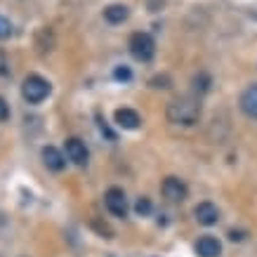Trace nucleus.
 <instances>
[{"label":"nucleus","mask_w":257,"mask_h":257,"mask_svg":"<svg viewBox=\"0 0 257 257\" xmlns=\"http://www.w3.org/2000/svg\"><path fill=\"white\" fill-rule=\"evenodd\" d=\"M127 17H130V10L125 8V5H120V3L109 5V8L104 10V19H106L109 24H123Z\"/></svg>","instance_id":"nucleus-12"},{"label":"nucleus","mask_w":257,"mask_h":257,"mask_svg":"<svg viewBox=\"0 0 257 257\" xmlns=\"http://www.w3.org/2000/svg\"><path fill=\"white\" fill-rule=\"evenodd\" d=\"M10 36H12V24H10L5 17L0 15V40L10 38Z\"/></svg>","instance_id":"nucleus-14"},{"label":"nucleus","mask_w":257,"mask_h":257,"mask_svg":"<svg viewBox=\"0 0 257 257\" xmlns=\"http://www.w3.org/2000/svg\"><path fill=\"white\" fill-rule=\"evenodd\" d=\"M104 205L106 210L113 215V217H125L127 215V196H125L123 189L111 187L106 194H104Z\"/></svg>","instance_id":"nucleus-4"},{"label":"nucleus","mask_w":257,"mask_h":257,"mask_svg":"<svg viewBox=\"0 0 257 257\" xmlns=\"http://www.w3.org/2000/svg\"><path fill=\"white\" fill-rule=\"evenodd\" d=\"M135 212H137V215H142V217H147L149 212H151V201H149L147 196L137 198V203H135Z\"/></svg>","instance_id":"nucleus-13"},{"label":"nucleus","mask_w":257,"mask_h":257,"mask_svg":"<svg viewBox=\"0 0 257 257\" xmlns=\"http://www.w3.org/2000/svg\"><path fill=\"white\" fill-rule=\"evenodd\" d=\"M8 69H10V64H8V55L0 50V76H5L8 73Z\"/></svg>","instance_id":"nucleus-17"},{"label":"nucleus","mask_w":257,"mask_h":257,"mask_svg":"<svg viewBox=\"0 0 257 257\" xmlns=\"http://www.w3.org/2000/svg\"><path fill=\"white\" fill-rule=\"evenodd\" d=\"M113 76H116V80H130L133 78V71L127 69V66H120V69H116Z\"/></svg>","instance_id":"nucleus-15"},{"label":"nucleus","mask_w":257,"mask_h":257,"mask_svg":"<svg viewBox=\"0 0 257 257\" xmlns=\"http://www.w3.org/2000/svg\"><path fill=\"white\" fill-rule=\"evenodd\" d=\"M43 163H45L47 170L52 172H62L66 168V156L57 147H45L43 149Z\"/></svg>","instance_id":"nucleus-8"},{"label":"nucleus","mask_w":257,"mask_h":257,"mask_svg":"<svg viewBox=\"0 0 257 257\" xmlns=\"http://www.w3.org/2000/svg\"><path fill=\"white\" fill-rule=\"evenodd\" d=\"M196 252L201 257H219L222 255V243L215 236H201L196 241Z\"/></svg>","instance_id":"nucleus-10"},{"label":"nucleus","mask_w":257,"mask_h":257,"mask_svg":"<svg viewBox=\"0 0 257 257\" xmlns=\"http://www.w3.org/2000/svg\"><path fill=\"white\" fill-rule=\"evenodd\" d=\"M64 151H66V158L76 165H85L87 163V147L85 142H80L78 137H69L66 144H64Z\"/></svg>","instance_id":"nucleus-6"},{"label":"nucleus","mask_w":257,"mask_h":257,"mask_svg":"<svg viewBox=\"0 0 257 257\" xmlns=\"http://www.w3.org/2000/svg\"><path fill=\"white\" fill-rule=\"evenodd\" d=\"M140 123H142V118L135 109H118L116 111L118 127H123V130H135V127H140Z\"/></svg>","instance_id":"nucleus-11"},{"label":"nucleus","mask_w":257,"mask_h":257,"mask_svg":"<svg viewBox=\"0 0 257 257\" xmlns=\"http://www.w3.org/2000/svg\"><path fill=\"white\" fill-rule=\"evenodd\" d=\"M194 215L196 219L201 222L203 226H212V224H217V219H219V210H217V205L215 203H198L194 208Z\"/></svg>","instance_id":"nucleus-7"},{"label":"nucleus","mask_w":257,"mask_h":257,"mask_svg":"<svg viewBox=\"0 0 257 257\" xmlns=\"http://www.w3.org/2000/svg\"><path fill=\"white\" fill-rule=\"evenodd\" d=\"M127 47H130V52H133L135 59H140V62H151L154 55H156V43H154V38L144 31L133 33Z\"/></svg>","instance_id":"nucleus-3"},{"label":"nucleus","mask_w":257,"mask_h":257,"mask_svg":"<svg viewBox=\"0 0 257 257\" xmlns=\"http://www.w3.org/2000/svg\"><path fill=\"white\" fill-rule=\"evenodd\" d=\"M161 194L170 203H182L189 196V189L179 177H165L163 184H161Z\"/></svg>","instance_id":"nucleus-5"},{"label":"nucleus","mask_w":257,"mask_h":257,"mask_svg":"<svg viewBox=\"0 0 257 257\" xmlns=\"http://www.w3.org/2000/svg\"><path fill=\"white\" fill-rule=\"evenodd\" d=\"M10 118V109H8V101L0 97V123H5Z\"/></svg>","instance_id":"nucleus-16"},{"label":"nucleus","mask_w":257,"mask_h":257,"mask_svg":"<svg viewBox=\"0 0 257 257\" xmlns=\"http://www.w3.org/2000/svg\"><path fill=\"white\" fill-rule=\"evenodd\" d=\"M238 106L248 118H255L257 120V83L255 85H248L243 90L241 99H238Z\"/></svg>","instance_id":"nucleus-9"},{"label":"nucleus","mask_w":257,"mask_h":257,"mask_svg":"<svg viewBox=\"0 0 257 257\" xmlns=\"http://www.w3.org/2000/svg\"><path fill=\"white\" fill-rule=\"evenodd\" d=\"M50 92H52V87H50V83H47L43 76H38V73H31V76H26L22 83V97L29 104H40L43 99H47L50 97Z\"/></svg>","instance_id":"nucleus-2"},{"label":"nucleus","mask_w":257,"mask_h":257,"mask_svg":"<svg viewBox=\"0 0 257 257\" xmlns=\"http://www.w3.org/2000/svg\"><path fill=\"white\" fill-rule=\"evenodd\" d=\"M168 120L175 125H196L198 118H201V101L196 97H177L168 104V111H165Z\"/></svg>","instance_id":"nucleus-1"}]
</instances>
